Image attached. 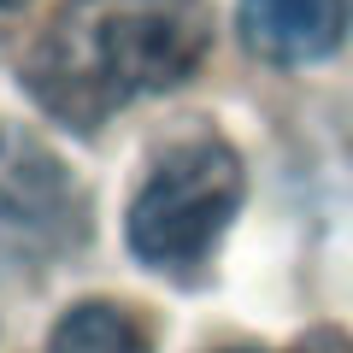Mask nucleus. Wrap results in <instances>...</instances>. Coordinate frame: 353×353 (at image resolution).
I'll use <instances>...</instances> for the list:
<instances>
[{"mask_svg":"<svg viewBox=\"0 0 353 353\" xmlns=\"http://www.w3.org/2000/svg\"><path fill=\"white\" fill-rule=\"evenodd\" d=\"M294 353H353V336H341V330H312V336H301Z\"/></svg>","mask_w":353,"mask_h":353,"instance_id":"423d86ee","label":"nucleus"},{"mask_svg":"<svg viewBox=\"0 0 353 353\" xmlns=\"http://www.w3.org/2000/svg\"><path fill=\"white\" fill-rule=\"evenodd\" d=\"M347 36V0H241V41L271 65L330 59Z\"/></svg>","mask_w":353,"mask_h":353,"instance_id":"20e7f679","label":"nucleus"},{"mask_svg":"<svg viewBox=\"0 0 353 353\" xmlns=\"http://www.w3.org/2000/svg\"><path fill=\"white\" fill-rule=\"evenodd\" d=\"M241 189H248V171L230 141L194 136L165 148V159L148 171V183L130 201V253L148 271H171V277L201 271L236 218Z\"/></svg>","mask_w":353,"mask_h":353,"instance_id":"f03ea898","label":"nucleus"},{"mask_svg":"<svg viewBox=\"0 0 353 353\" xmlns=\"http://www.w3.org/2000/svg\"><path fill=\"white\" fill-rule=\"evenodd\" d=\"M88 230V206L65 165L30 136H0V248L12 259H53L77 248Z\"/></svg>","mask_w":353,"mask_h":353,"instance_id":"7ed1b4c3","label":"nucleus"},{"mask_svg":"<svg viewBox=\"0 0 353 353\" xmlns=\"http://www.w3.org/2000/svg\"><path fill=\"white\" fill-rule=\"evenodd\" d=\"M48 353H153V336L130 306L118 301H83L53 324Z\"/></svg>","mask_w":353,"mask_h":353,"instance_id":"39448f33","label":"nucleus"},{"mask_svg":"<svg viewBox=\"0 0 353 353\" xmlns=\"http://www.w3.org/2000/svg\"><path fill=\"white\" fill-rule=\"evenodd\" d=\"M0 6H24V0H0Z\"/></svg>","mask_w":353,"mask_h":353,"instance_id":"0eeeda50","label":"nucleus"},{"mask_svg":"<svg viewBox=\"0 0 353 353\" xmlns=\"http://www.w3.org/2000/svg\"><path fill=\"white\" fill-rule=\"evenodd\" d=\"M206 48V0H65L24 59V88L48 118L101 130L130 101L189 83Z\"/></svg>","mask_w":353,"mask_h":353,"instance_id":"f257e3e1","label":"nucleus"}]
</instances>
